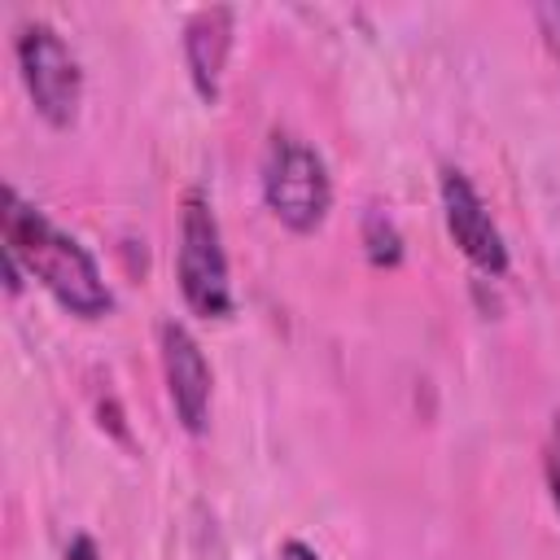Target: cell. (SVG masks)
I'll return each instance as SVG.
<instances>
[{
	"instance_id": "6da1fadb",
	"label": "cell",
	"mask_w": 560,
	"mask_h": 560,
	"mask_svg": "<svg viewBox=\"0 0 560 560\" xmlns=\"http://www.w3.org/2000/svg\"><path fill=\"white\" fill-rule=\"evenodd\" d=\"M0 228H4V249L22 262V271L35 284H44L57 298L61 311H70L74 319H105L114 311V289L105 284L92 249L66 228H57L13 184L4 188Z\"/></svg>"
},
{
	"instance_id": "7a4b0ae2",
	"label": "cell",
	"mask_w": 560,
	"mask_h": 560,
	"mask_svg": "<svg viewBox=\"0 0 560 560\" xmlns=\"http://www.w3.org/2000/svg\"><path fill=\"white\" fill-rule=\"evenodd\" d=\"M258 188L280 228L293 236H311L324 228L332 210V175L328 162L293 131H271L262 162H258Z\"/></svg>"
},
{
	"instance_id": "3957f363",
	"label": "cell",
	"mask_w": 560,
	"mask_h": 560,
	"mask_svg": "<svg viewBox=\"0 0 560 560\" xmlns=\"http://www.w3.org/2000/svg\"><path fill=\"white\" fill-rule=\"evenodd\" d=\"M175 280L179 298L201 319H228L236 311L232 267L223 249V232L214 206L201 188H188L179 201V245H175Z\"/></svg>"
},
{
	"instance_id": "277c9868",
	"label": "cell",
	"mask_w": 560,
	"mask_h": 560,
	"mask_svg": "<svg viewBox=\"0 0 560 560\" xmlns=\"http://www.w3.org/2000/svg\"><path fill=\"white\" fill-rule=\"evenodd\" d=\"M13 61H18V79H22L35 114L52 131H66L79 118V105H83V66H79L74 48L57 35L52 22L35 18V22L18 26Z\"/></svg>"
},
{
	"instance_id": "5b68a950",
	"label": "cell",
	"mask_w": 560,
	"mask_h": 560,
	"mask_svg": "<svg viewBox=\"0 0 560 560\" xmlns=\"http://www.w3.org/2000/svg\"><path fill=\"white\" fill-rule=\"evenodd\" d=\"M438 201H442V223H446V236L455 241V249L481 276H508V267H512L508 241H503L490 206L481 201L477 184L459 166H442V175H438Z\"/></svg>"
},
{
	"instance_id": "8992f818",
	"label": "cell",
	"mask_w": 560,
	"mask_h": 560,
	"mask_svg": "<svg viewBox=\"0 0 560 560\" xmlns=\"http://www.w3.org/2000/svg\"><path fill=\"white\" fill-rule=\"evenodd\" d=\"M158 359H162V381H166V398H171L179 429L188 438H201L210 424V394H214V372L206 363L201 341L179 319H162Z\"/></svg>"
},
{
	"instance_id": "52a82bcc",
	"label": "cell",
	"mask_w": 560,
	"mask_h": 560,
	"mask_svg": "<svg viewBox=\"0 0 560 560\" xmlns=\"http://www.w3.org/2000/svg\"><path fill=\"white\" fill-rule=\"evenodd\" d=\"M232 39H236V9H228V4L192 9L188 22H184L179 48H184L188 83L206 105H219L223 70H228V57H232Z\"/></svg>"
},
{
	"instance_id": "ba28073f",
	"label": "cell",
	"mask_w": 560,
	"mask_h": 560,
	"mask_svg": "<svg viewBox=\"0 0 560 560\" xmlns=\"http://www.w3.org/2000/svg\"><path fill=\"white\" fill-rule=\"evenodd\" d=\"M359 241H363V254L372 267H398L402 262V232L398 223L381 210V206H368L363 210V223H359Z\"/></svg>"
},
{
	"instance_id": "9c48e42d",
	"label": "cell",
	"mask_w": 560,
	"mask_h": 560,
	"mask_svg": "<svg viewBox=\"0 0 560 560\" xmlns=\"http://www.w3.org/2000/svg\"><path fill=\"white\" fill-rule=\"evenodd\" d=\"M542 477H547V494H551V508L560 512V416L547 433V446H542Z\"/></svg>"
},
{
	"instance_id": "30bf717a",
	"label": "cell",
	"mask_w": 560,
	"mask_h": 560,
	"mask_svg": "<svg viewBox=\"0 0 560 560\" xmlns=\"http://www.w3.org/2000/svg\"><path fill=\"white\" fill-rule=\"evenodd\" d=\"M538 26H542V39H547V48H551V57L560 61V0L556 4H538Z\"/></svg>"
},
{
	"instance_id": "8fae6325",
	"label": "cell",
	"mask_w": 560,
	"mask_h": 560,
	"mask_svg": "<svg viewBox=\"0 0 560 560\" xmlns=\"http://www.w3.org/2000/svg\"><path fill=\"white\" fill-rule=\"evenodd\" d=\"M66 560H101V547L92 534H74L70 547H66Z\"/></svg>"
},
{
	"instance_id": "7c38bea8",
	"label": "cell",
	"mask_w": 560,
	"mask_h": 560,
	"mask_svg": "<svg viewBox=\"0 0 560 560\" xmlns=\"http://www.w3.org/2000/svg\"><path fill=\"white\" fill-rule=\"evenodd\" d=\"M276 560H319V551L311 542H302V538H284L280 551H276Z\"/></svg>"
}]
</instances>
